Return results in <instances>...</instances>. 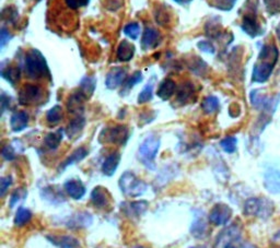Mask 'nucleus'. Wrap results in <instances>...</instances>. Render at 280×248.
I'll use <instances>...</instances> for the list:
<instances>
[{"label": "nucleus", "mask_w": 280, "mask_h": 248, "mask_svg": "<svg viewBox=\"0 0 280 248\" xmlns=\"http://www.w3.org/2000/svg\"><path fill=\"white\" fill-rule=\"evenodd\" d=\"M124 33H125L128 38H131L132 40L138 39V36L140 34V27L137 23H131L127 24L125 28H124Z\"/></svg>", "instance_id": "37"}, {"label": "nucleus", "mask_w": 280, "mask_h": 248, "mask_svg": "<svg viewBox=\"0 0 280 248\" xmlns=\"http://www.w3.org/2000/svg\"><path fill=\"white\" fill-rule=\"evenodd\" d=\"M92 222L93 216L90 213L82 211V212H77L69 216V218L66 220L65 224L68 227H71V229H81V227L90 226Z\"/></svg>", "instance_id": "15"}, {"label": "nucleus", "mask_w": 280, "mask_h": 248, "mask_svg": "<svg viewBox=\"0 0 280 248\" xmlns=\"http://www.w3.org/2000/svg\"><path fill=\"white\" fill-rule=\"evenodd\" d=\"M274 211V205L272 201L263 198H251L244 205V212L247 215L258 216L266 219L271 216Z\"/></svg>", "instance_id": "4"}, {"label": "nucleus", "mask_w": 280, "mask_h": 248, "mask_svg": "<svg viewBox=\"0 0 280 248\" xmlns=\"http://www.w3.org/2000/svg\"><path fill=\"white\" fill-rule=\"evenodd\" d=\"M88 154H89V151H88L86 148L81 147L79 149H77L76 151L72 152L70 156L59 165L58 170L59 172H64V170L68 166H70V165H74L78 162L82 161V160H84L86 157H88Z\"/></svg>", "instance_id": "20"}, {"label": "nucleus", "mask_w": 280, "mask_h": 248, "mask_svg": "<svg viewBox=\"0 0 280 248\" xmlns=\"http://www.w3.org/2000/svg\"><path fill=\"white\" fill-rule=\"evenodd\" d=\"M126 78H127L126 69L119 68V67H117V68H113L106 76L105 85L108 87V89L114 90L116 89V87L121 86L124 82L126 81Z\"/></svg>", "instance_id": "14"}, {"label": "nucleus", "mask_w": 280, "mask_h": 248, "mask_svg": "<svg viewBox=\"0 0 280 248\" xmlns=\"http://www.w3.org/2000/svg\"><path fill=\"white\" fill-rule=\"evenodd\" d=\"M224 248H235V246L234 245H232V244H230V243H228V244H226L225 245V247Z\"/></svg>", "instance_id": "47"}, {"label": "nucleus", "mask_w": 280, "mask_h": 248, "mask_svg": "<svg viewBox=\"0 0 280 248\" xmlns=\"http://www.w3.org/2000/svg\"><path fill=\"white\" fill-rule=\"evenodd\" d=\"M175 2H178L179 4H188L189 2L193 1V0H174Z\"/></svg>", "instance_id": "45"}, {"label": "nucleus", "mask_w": 280, "mask_h": 248, "mask_svg": "<svg viewBox=\"0 0 280 248\" xmlns=\"http://www.w3.org/2000/svg\"><path fill=\"white\" fill-rule=\"evenodd\" d=\"M175 90H176L175 82L171 79H165L160 83L157 94L161 100L167 101L170 99V97H172Z\"/></svg>", "instance_id": "23"}, {"label": "nucleus", "mask_w": 280, "mask_h": 248, "mask_svg": "<svg viewBox=\"0 0 280 248\" xmlns=\"http://www.w3.org/2000/svg\"><path fill=\"white\" fill-rule=\"evenodd\" d=\"M95 86H96L95 78H93V77H85L80 82V86L78 91H79L87 100L93 94V92L95 90Z\"/></svg>", "instance_id": "28"}, {"label": "nucleus", "mask_w": 280, "mask_h": 248, "mask_svg": "<svg viewBox=\"0 0 280 248\" xmlns=\"http://www.w3.org/2000/svg\"><path fill=\"white\" fill-rule=\"evenodd\" d=\"M153 96V84L148 83L144 89L139 93L138 95V103L139 104H144V103L150 102Z\"/></svg>", "instance_id": "34"}, {"label": "nucleus", "mask_w": 280, "mask_h": 248, "mask_svg": "<svg viewBox=\"0 0 280 248\" xmlns=\"http://www.w3.org/2000/svg\"><path fill=\"white\" fill-rule=\"evenodd\" d=\"M247 248H257V247H255V246H248Z\"/></svg>", "instance_id": "51"}, {"label": "nucleus", "mask_w": 280, "mask_h": 248, "mask_svg": "<svg viewBox=\"0 0 280 248\" xmlns=\"http://www.w3.org/2000/svg\"><path fill=\"white\" fill-rule=\"evenodd\" d=\"M64 188L66 193L68 194L70 198L75 200H80L86 195V186L79 179H69L64 184Z\"/></svg>", "instance_id": "16"}, {"label": "nucleus", "mask_w": 280, "mask_h": 248, "mask_svg": "<svg viewBox=\"0 0 280 248\" xmlns=\"http://www.w3.org/2000/svg\"><path fill=\"white\" fill-rule=\"evenodd\" d=\"M92 205L97 209L108 210L112 207V196L110 192L102 186H97L92 190L90 196Z\"/></svg>", "instance_id": "8"}, {"label": "nucleus", "mask_w": 280, "mask_h": 248, "mask_svg": "<svg viewBox=\"0 0 280 248\" xmlns=\"http://www.w3.org/2000/svg\"><path fill=\"white\" fill-rule=\"evenodd\" d=\"M9 104H10V97L4 94V93H2L1 94V112L2 113L6 111L7 107H9Z\"/></svg>", "instance_id": "44"}, {"label": "nucleus", "mask_w": 280, "mask_h": 248, "mask_svg": "<svg viewBox=\"0 0 280 248\" xmlns=\"http://www.w3.org/2000/svg\"><path fill=\"white\" fill-rule=\"evenodd\" d=\"M10 39H11V35H10L9 31L6 28H2L1 31H0V43H1V48L4 47V45L9 42Z\"/></svg>", "instance_id": "42"}, {"label": "nucleus", "mask_w": 280, "mask_h": 248, "mask_svg": "<svg viewBox=\"0 0 280 248\" xmlns=\"http://www.w3.org/2000/svg\"><path fill=\"white\" fill-rule=\"evenodd\" d=\"M11 185H12L11 176H6L0 179V196H1V197H3V196L7 194L8 189Z\"/></svg>", "instance_id": "39"}, {"label": "nucleus", "mask_w": 280, "mask_h": 248, "mask_svg": "<svg viewBox=\"0 0 280 248\" xmlns=\"http://www.w3.org/2000/svg\"><path fill=\"white\" fill-rule=\"evenodd\" d=\"M41 194H42L43 199L47 200L50 204L57 205V204L64 203L65 201L64 195L61 194L60 190L57 189L56 187H51V186L44 187L42 190H41Z\"/></svg>", "instance_id": "21"}, {"label": "nucleus", "mask_w": 280, "mask_h": 248, "mask_svg": "<svg viewBox=\"0 0 280 248\" xmlns=\"http://www.w3.org/2000/svg\"><path fill=\"white\" fill-rule=\"evenodd\" d=\"M135 54V46L127 41H122L117 48V58L121 61H129Z\"/></svg>", "instance_id": "27"}, {"label": "nucleus", "mask_w": 280, "mask_h": 248, "mask_svg": "<svg viewBox=\"0 0 280 248\" xmlns=\"http://www.w3.org/2000/svg\"><path fill=\"white\" fill-rule=\"evenodd\" d=\"M142 81V75H141V72L140 71H136L135 74L129 78L126 82V84H125V90L128 91V90H131L133 89V87L136 85L137 83H139V82H141Z\"/></svg>", "instance_id": "38"}, {"label": "nucleus", "mask_w": 280, "mask_h": 248, "mask_svg": "<svg viewBox=\"0 0 280 248\" xmlns=\"http://www.w3.org/2000/svg\"><path fill=\"white\" fill-rule=\"evenodd\" d=\"M131 248H149V247H146V246H142V245H136V246H133Z\"/></svg>", "instance_id": "48"}, {"label": "nucleus", "mask_w": 280, "mask_h": 248, "mask_svg": "<svg viewBox=\"0 0 280 248\" xmlns=\"http://www.w3.org/2000/svg\"><path fill=\"white\" fill-rule=\"evenodd\" d=\"M195 93L194 85L190 83V82H185L182 85L180 86V89L178 91V94H176V101H178L180 104H186V103L189 102L191 100Z\"/></svg>", "instance_id": "24"}, {"label": "nucleus", "mask_w": 280, "mask_h": 248, "mask_svg": "<svg viewBox=\"0 0 280 248\" xmlns=\"http://www.w3.org/2000/svg\"><path fill=\"white\" fill-rule=\"evenodd\" d=\"M85 126H86L85 117L78 116L68 124V126L66 128V135L68 136L69 139H74L82 131V129L85 128Z\"/></svg>", "instance_id": "22"}, {"label": "nucleus", "mask_w": 280, "mask_h": 248, "mask_svg": "<svg viewBox=\"0 0 280 248\" xmlns=\"http://www.w3.org/2000/svg\"><path fill=\"white\" fill-rule=\"evenodd\" d=\"M46 239L48 240L54 246L58 248H82L80 242L76 237L71 235H46Z\"/></svg>", "instance_id": "12"}, {"label": "nucleus", "mask_w": 280, "mask_h": 248, "mask_svg": "<svg viewBox=\"0 0 280 248\" xmlns=\"http://www.w3.org/2000/svg\"><path fill=\"white\" fill-rule=\"evenodd\" d=\"M64 137V129H58L55 132H50L44 139V144L49 150H56L60 146V142Z\"/></svg>", "instance_id": "29"}, {"label": "nucleus", "mask_w": 280, "mask_h": 248, "mask_svg": "<svg viewBox=\"0 0 280 248\" xmlns=\"http://www.w3.org/2000/svg\"><path fill=\"white\" fill-rule=\"evenodd\" d=\"M277 63V59H272V60H262V63H259L254 67L253 70V81L258 82V83H263L269 79L271 77L274 66Z\"/></svg>", "instance_id": "10"}, {"label": "nucleus", "mask_w": 280, "mask_h": 248, "mask_svg": "<svg viewBox=\"0 0 280 248\" xmlns=\"http://www.w3.org/2000/svg\"><path fill=\"white\" fill-rule=\"evenodd\" d=\"M232 216V209L229 206H227L225 204H217L212 209L210 210L209 213V222L214 225H225L228 222L230 221Z\"/></svg>", "instance_id": "7"}, {"label": "nucleus", "mask_w": 280, "mask_h": 248, "mask_svg": "<svg viewBox=\"0 0 280 248\" xmlns=\"http://www.w3.org/2000/svg\"><path fill=\"white\" fill-rule=\"evenodd\" d=\"M29 124V115L28 113L23 111L15 112L12 114L11 118H10V126H11L12 131L20 132L24 130L28 127Z\"/></svg>", "instance_id": "19"}, {"label": "nucleus", "mask_w": 280, "mask_h": 248, "mask_svg": "<svg viewBox=\"0 0 280 248\" xmlns=\"http://www.w3.org/2000/svg\"><path fill=\"white\" fill-rule=\"evenodd\" d=\"M43 99L42 87L34 84H25L19 92V103L21 105H33Z\"/></svg>", "instance_id": "6"}, {"label": "nucleus", "mask_w": 280, "mask_h": 248, "mask_svg": "<svg viewBox=\"0 0 280 248\" xmlns=\"http://www.w3.org/2000/svg\"><path fill=\"white\" fill-rule=\"evenodd\" d=\"M85 101H86V97L82 95L79 91H77L69 97L68 103H67L68 111L72 114H79L80 112L84 111Z\"/></svg>", "instance_id": "25"}, {"label": "nucleus", "mask_w": 280, "mask_h": 248, "mask_svg": "<svg viewBox=\"0 0 280 248\" xmlns=\"http://www.w3.org/2000/svg\"><path fill=\"white\" fill-rule=\"evenodd\" d=\"M264 185L272 194H280V167L276 165L267 167L264 174Z\"/></svg>", "instance_id": "9"}, {"label": "nucleus", "mask_w": 280, "mask_h": 248, "mask_svg": "<svg viewBox=\"0 0 280 248\" xmlns=\"http://www.w3.org/2000/svg\"><path fill=\"white\" fill-rule=\"evenodd\" d=\"M32 219V212L29 209L25 208H19L17 213L14 216V224L17 226H23L25 224H28L29 222Z\"/></svg>", "instance_id": "32"}, {"label": "nucleus", "mask_w": 280, "mask_h": 248, "mask_svg": "<svg viewBox=\"0 0 280 248\" xmlns=\"http://www.w3.org/2000/svg\"><path fill=\"white\" fill-rule=\"evenodd\" d=\"M119 162H121V154L118 152L111 153L102 164V173L108 177L113 176L116 172Z\"/></svg>", "instance_id": "18"}, {"label": "nucleus", "mask_w": 280, "mask_h": 248, "mask_svg": "<svg viewBox=\"0 0 280 248\" xmlns=\"http://www.w3.org/2000/svg\"><path fill=\"white\" fill-rule=\"evenodd\" d=\"M122 210L126 215L131 216V218H139L144 212H146L149 204L146 200L140 201H133V203H124L121 205Z\"/></svg>", "instance_id": "13"}, {"label": "nucleus", "mask_w": 280, "mask_h": 248, "mask_svg": "<svg viewBox=\"0 0 280 248\" xmlns=\"http://www.w3.org/2000/svg\"><path fill=\"white\" fill-rule=\"evenodd\" d=\"M266 9L271 13L280 12V0H265Z\"/></svg>", "instance_id": "41"}, {"label": "nucleus", "mask_w": 280, "mask_h": 248, "mask_svg": "<svg viewBox=\"0 0 280 248\" xmlns=\"http://www.w3.org/2000/svg\"><path fill=\"white\" fill-rule=\"evenodd\" d=\"M129 130L126 126L117 125L111 128H106L102 131L100 136V141L104 139V142L114 143L117 146H124L128 140Z\"/></svg>", "instance_id": "5"}, {"label": "nucleus", "mask_w": 280, "mask_h": 248, "mask_svg": "<svg viewBox=\"0 0 280 248\" xmlns=\"http://www.w3.org/2000/svg\"><path fill=\"white\" fill-rule=\"evenodd\" d=\"M25 75L30 79H42L45 77L49 78V70L44 56L38 49H32L25 56L24 59Z\"/></svg>", "instance_id": "1"}, {"label": "nucleus", "mask_w": 280, "mask_h": 248, "mask_svg": "<svg viewBox=\"0 0 280 248\" xmlns=\"http://www.w3.org/2000/svg\"><path fill=\"white\" fill-rule=\"evenodd\" d=\"M160 139L151 135L147 137L140 144L138 150V158L147 168L154 169V160L159 152Z\"/></svg>", "instance_id": "3"}, {"label": "nucleus", "mask_w": 280, "mask_h": 248, "mask_svg": "<svg viewBox=\"0 0 280 248\" xmlns=\"http://www.w3.org/2000/svg\"><path fill=\"white\" fill-rule=\"evenodd\" d=\"M189 248H206L205 246H191Z\"/></svg>", "instance_id": "50"}, {"label": "nucleus", "mask_w": 280, "mask_h": 248, "mask_svg": "<svg viewBox=\"0 0 280 248\" xmlns=\"http://www.w3.org/2000/svg\"><path fill=\"white\" fill-rule=\"evenodd\" d=\"M1 154H2L3 159L7 160V161H12V160L15 159V156H17V153H15V149L11 146V144H8V146L3 147Z\"/></svg>", "instance_id": "40"}, {"label": "nucleus", "mask_w": 280, "mask_h": 248, "mask_svg": "<svg viewBox=\"0 0 280 248\" xmlns=\"http://www.w3.org/2000/svg\"><path fill=\"white\" fill-rule=\"evenodd\" d=\"M78 1H79L81 7H85V6H87L88 3H89L90 0H78Z\"/></svg>", "instance_id": "46"}, {"label": "nucleus", "mask_w": 280, "mask_h": 248, "mask_svg": "<svg viewBox=\"0 0 280 248\" xmlns=\"http://www.w3.org/2000/svg\"><path fill=\"white\" fill-rule=\"evenodd\" d=\"M219 106H220L219 100H218V97L214 95H209L205 97L203 103H201V108H203V111L206 114H212L217 112L219 110Z\"/></svg>", "instance_id": "31"}, {"label": "nucleus", "mask_w": 280, "mask_h": 248, "mask_svg": "<svg viewBox=\"0 0 280 248\" xmlns=\"http://www.w3.org/2000/svg\"><path fill=\"white\" fill-rule=\"evenodd\" d=\"M63 120V108L59 105H55L46 114V121L51 126H55Z\"/></svg>", "instance_id": "30"}, {"label": "nucleus", "mask_w": 280, "mask_h": 248, "mask_svg": "<svg viewBox=\"0 0 280 248\" xmlns=\"http://www.w3.org/2000/svg\"><path fill=\"white\" fill-rule=\"evenodd\" d=\"M198 48L201 50V51H205V53H211V54H214L215 53V46L212 45L211 43L209 42H199L198 43Z\"/></svg>", "instance_id": "43"}, {"label": "nucleus", "mask_w": 280, "mask_h": 248, "mask_svg": "<svg viewBox=\"0 0 280 248\" xmlns=\"http://www.w3.org/2000/svg\"><path fill=\"white\" fill-rule=\"evenodd\" d=\"M1 76L9 83L15 84L20 79V68L19 67H10L7 70L1 69Z\"/></svg>", "instance_id": "33"}, {"label": "nucleus", "mask_w": 280, "mask_h": 248, "mask_svg": "<svg viewBox=\"0 0 280 248\" xmlns=\"http://www.w3.org/2000/svg\"><path fill=\"white\" fill-rule=\"evenodd\" d=\"M118 186L123 195H125L128 198L140 197L148 189V185L129 170L124 173L119 178Z\"/></svg>", "instance_id": "2"}, {"label": "nucleus", "mask_w": 280, "mask_h": 248, "mask_svg": "<svg viewBox=\"0 0 280 248\" xmlns=\"http://www.w3.org/2000/svg\"><path fill=\"white\" fill-rule=\"evenodd\" d=\"M207 233H208V224H207L205 214L203 211L196 210L193 223L190 226V234L196 239H204Z\"/></svg>", "instance_id": "11"}, {"label": "nucleus", "mask_w": 280, "mask_h": 248, "mask_svg": "<svg viewBox=\"0 0 280 248\" xmlns=\"http://www.w3.org/2000/svg\"><path fill=\"white\" fill-rule=\"evenodd\" d=\"M277 35H278V38H279V40H280V24L278 25V28H277Z\"/></svg>", "instance_id": "49"}, {"label": "nucleus", "mask_w": 280, "mask_h": 248, "mask_svg": "<svg viewBox=\"0 0 280 248\" xmlns=\"http://www.w3.org/2000/svg\"><path fill=\"white\" fill-rule=\"evenodd\" d=\"M27 195H28V192L24 188H19L17 190H14L11 195V197H10V203H9L10 208H13L15 205L27 197Z\"/></svg>", "instance_id": "36"}, {"label": "nucleus", "mask_w": 280, "mask_h": 248, "mask_svg": "<svg viewBox=\"0 0 280 248\" xmlns=\"http://www.w3.org/2000/svg\"><path fill=\"white\" fill-rule=\"evenodd\" d=\"M160 40H161V36H160V33L157 30H154L152 28H147L144 30L141 39L142 49L148 50L157 47L159 45Z\"/></svg>", "instance_id": "17"}, {"label": "nucleus", "mask_w": 280, "mask_h": 248, "mask_svg": "<svg viewBox=\"0 0 280 248\" xmlns=\"http://www.w3.org/2000/svg\"><path fill=\"white\" fill-rule=\"evenodd\" d=\"M237 139L235 137H227L224 140H221L220 146L227 153H233L236 150Z\"/></svg>", "instance_id": "35"}, {"label": "nucleus", "mask_w": 280, "mask_h": 248, "mask_svg": "<svg viewBox=\"0 0 280 248\" xmlns=\"http://www.w3.org/2000/svg\"><path fill=\"white\" fill-rule=\"evenodd\" d=\"M242 29L245 33L251 36H256L261 33V29H259V25L257 23L256 17L253 14H247L243 19L242 23Z\"/></svg>", "instance_id": "26"}]
</instances>
